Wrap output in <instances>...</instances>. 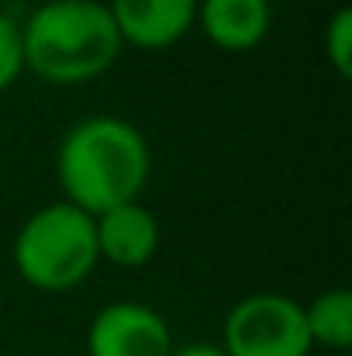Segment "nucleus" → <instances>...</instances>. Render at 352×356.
Here are the masks:
<instances>
[{
  "instance_id": "obj_1",
  "label": "nucleus",
  "mask_w": 352,
  "mask_h": 356,
  "mask_svg": "<svg viewBox=\"0 0 352 356\" xmlns=\"http://www.w3.org/2000/svg\"><path fill=\"white\" fill-rule=\"evenodd\" d=\"M152 173V149L131 121L90 115L69 124L56 149V180L62 201L101 215L115 204L138 201Z\"/></svg>"
},
{
  "instance_id": "obj_2",
  "label": "nucleus",
  "mask_w": 352,
  "mask_h": 356,
  "mask_svg": "<svg viewBox=\"0 0 352 356\" xmlns=\"http://www.w3.org/2000/svg\"><path fill=\"white\" fill-rule=\"evenodd\" d=\"M24 70L52 87L104 76L121 56V38L104 0H45L21 21Z\"/></svg>"
},
{
  "instance_id": "obj_3",
  "label": "nucleus",
  "mask_w": 352,
  "mask_h": 356,
  "mask_svg": "<svg viewBox=\"0 0 352 356\" xmlns=\"http://www.w3.org/2000/svg\"><path fill=\"white\" fill-rule=\"evenodd\" d=\"M10 259L17 277L45 294H66L80 287L101 263L94 215L69 201H52L24 218L17 229Z\"/></svg>"
},
{
  "instance_id": "obj_4",
  "label": "nucleus",
  "mask_w": 352,
  "mask_h": 356,
  "mask_svg": "<svg viewBox=\"0 0 352 356\" xmlns=\"http://www.w3.org/2000/svg\"><path fill=\"white\" fill-rule=\"evenodd\" d=\"M221 350L228 356H311L304 305L276 291L235 301L221 325Z\"/></svg>"
},
{
  "instance_id": "obj_5",
  "label": "nucleus",
  "mask_w": 352,
  "mask_h": 356,
  "mask_svg": "<svg viewBox=\"0 0 352 356\" xmlns=\"http://www.w3.org/2000/svg\"><path fill=\"white\" fill-rule=\"evenodd\" d=\"M173 350L166 318L142 301L104 305L87 329V356H169Z\"/></svg>"
},
{
  "instance_id": "obj_6",
  "label": "nucleus",
  "mask_w": 352,
  "mask_h": 356,
  "mask_svg": "<svg viewBox=\"0 0 352 356\" xmlns=\"http://www.w3.org/2000/svg\"><path fill=\"white\" fill-rule=\"evenodd\" d=\"M121 45L162 52L197 21V0H108Z\"/></svg>"
},
{
  "instance_id": "obj_7",
  "label": "nucleus",
  "mask_w": 352,
  "mask_h": 356,
  "mask_svg": "<svg viewBox=\"0 0 352 356\" xmlns=\"http://www.w3.org/2000/svg\"><path fill=\"white\" fill-rule=\"evenodd\" d=\"M97 256L115 266H145L159 252V218L142 201H124L94 215Z\"/></svg>"
},
{
  "instance_id": "obj_8",
  "label": "nucleus",
  "mask_w": 352,
  "mask_h": 356,
  "mask_svg": "<svg viewBox=\"0 0 352 356\" xmlns=\"http://www.w3.org/2000/svg\"><path fill=\"white\" fill-rule=\"evenodd\" d=\"M194 24L221 52H252L269 35L273 7L269 0H197Z\"/></svg>"
},
{
  "instance_id": "obj_9",
  "label": "nucleus",
  "mask_w": 352,
  "mask_h": 356,
  "mask_svg": "<svg viewBox=\"0 0 352 356\" xmlns=\"http://www.w3.org/2000/svg\"><path fill=\"white\" fill-rule=\"evenodd\" d=\"M304 322L311 346H325L335 353H349L352 346V291L328 287L311 305H304Z\"/></svg>"
},
{
  "instance_id": "obj_10",
  "label": "nucleus",
  "mask_w": 352,
  "mask_h": 356,
  "mask_svg": "<svg viewBox=\"0 0 352 356\" xmlns=\"http://www.w3.org/2000/svg\"><path fill=\"white\" fill-rule=\"evenodd\" d=\"M321 45H325V59L332 63V70L342 80H349L352 76V10L349 7H339L328 17Z\"/></svg>"
},
{
  "instance_id": "obj_11",
  "label": "nucleus",
  "mask_w": 352,
  "mask_h": 356,
  "mask_svg": "<svg viewBox=\"0 0 352 356\" xmlns=\"http://www.w3.org/2000/svg\"><path fill=\"white\" fill-rule=\"evenodd\" d=\"M24 73V45H21V21L0 10V94L17 83Z\"/></svg>"
},
{
  "instance_id": "obj_12",
  "label": "nucleus",
  "mask_w": 352,
  "mask_h": 356,
  "mask_svg": "<svg viewBox=\"0 0 352 356\" xmlns=\"http://www.w3.org/2000/svg\"><path fill=\"white\" fill-rule=\"evenodd\" d=\"M169 356H228L221 350V343L215 346V343H190V346H180V350H173Z\"/></svg>"
}]
</instances>
